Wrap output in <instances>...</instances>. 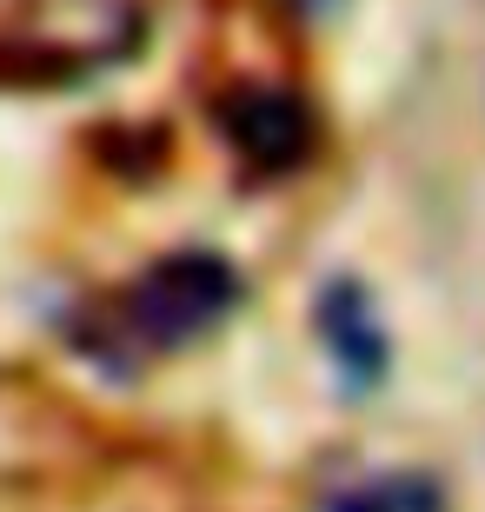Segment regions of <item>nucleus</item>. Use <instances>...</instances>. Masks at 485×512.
<instances>
[{
  "instance_id": "obj_1",
  "label": "nucleus",
  "mask_w": 485,
  "mask_h": 512,
  "mask_svg": "<svg viewBox=\"0 0 485 512\" xmlns=\"http://www.w3.org/2000/svg\"><path fill=\"white\" fill-rule=\"evenodd\" d=\"M240 300V280H233V266L213 260V253H173L147 273V280L133 286V326L147 333L153 346H173V340H193L206 326L233 313Z\"/></svg>"
},
{
  "instance_id": "obj_2",
  "label": "nucleus",
  "mask_w": 485,
  "mask_h": 512,
  "mask_svg": "<svg viewBox=\"0 0 485 512\" xmlns=\"http://www.w3.org/2000/svg\"><path fill=\"white\" fill-rule=\"evenodd\" d=\"M313 326H319V346H326V360H333V366H339V380H346V393H373V386L386 380V366H392L386 320H379L373 293H366L353 273H339V280L319 286Z\"/></svg>"
},
{
  "instance_id": "obj_3",
  "label": "nucleus",
  "mask_w": 485,
  "mask_h": 512,
  "mask_svg": "<svg viewBox=\"0 0 485 512\" xmlns=\"http://www.w3.org/2000/svg\"><path fill=\"white\" fill-rule=\"evenodd\" d=\"M233 133H240V147L253 153V160H266V167L293 160L299 140H306L299 114L286 107L280 94H260V100H246V107H233Z\"/></svg>"
},
{
  "instance_id": "obj_4",
  "label": "nucleus",
  "mask_w": 485,
  "mask_h": 512,
  "mask_svg": "<svg viewBox=\"0 0 485 512\" xmlns=\"http://www.w3.org/2000/svg\"><path fill=\"white\" fill-rule=\"evenodd\" d=\"M326 512H446V493L426 473H379V479H359V486L333 493Z\"/></svg>"
},
{
  "instance_id": "obj_5",
  "label": "nucleus",
  "mask_w": 485,
  "mask_h": 512,
  "mask_svg": "<svg viewBox=\"0 0 485 512\" xmlns=\"http://www.w3.org/2000/svg\"><path fill=\"white\" fill-rule=\"evenodd\" d=\"M293 7H306V14H326V7H339V0H293Z\"/></svg>"
}]
</instances>
